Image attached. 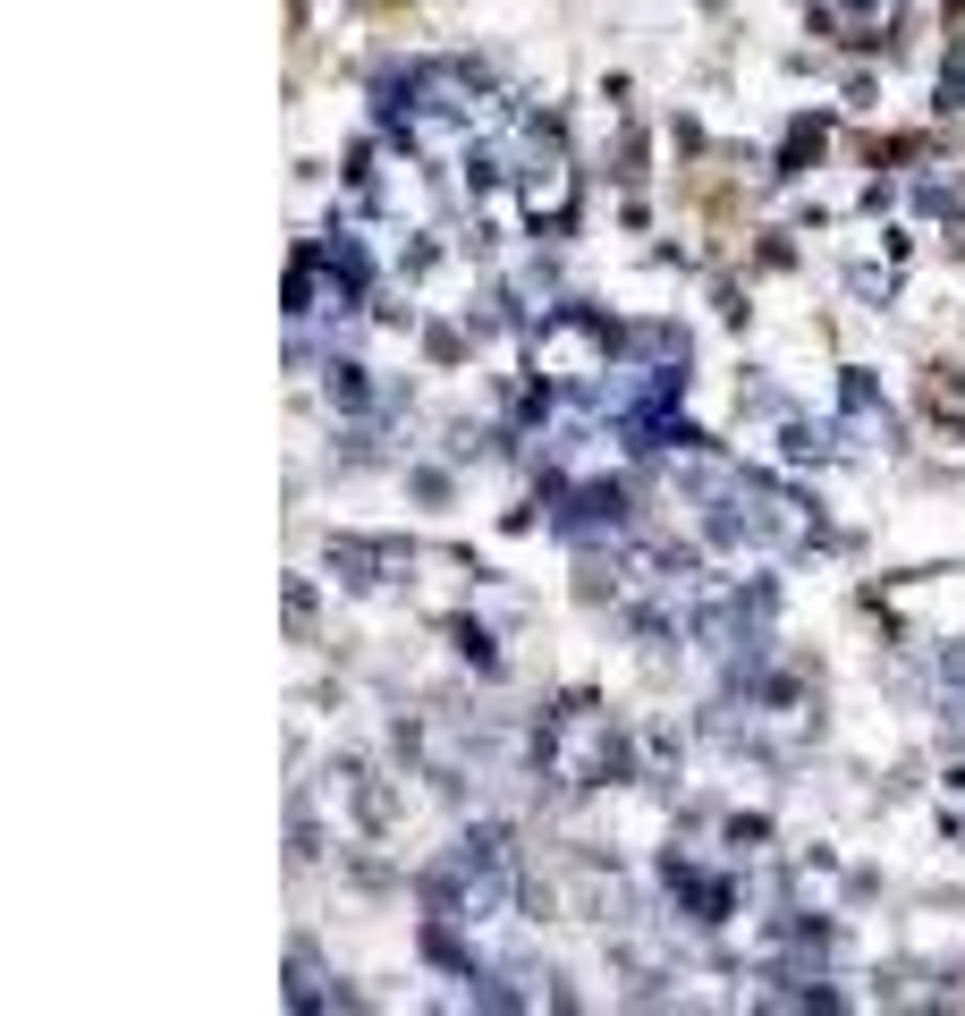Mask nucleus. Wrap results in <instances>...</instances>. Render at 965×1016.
Returning <instances> with one entry per match:
<instances>
[{
  "instance_id": "1",
  "label": "nucleus",
  "mask_w": 965,
  "mask_h": 1016,
  "mask_svg": "<svg viewBox=\"0 0 965 1016\" xmlns=\"http://www.w3.org/2000/svg\"><path fill=\"white\" fill-rule=\"evenodd\" d=\"M602 356H610V331L593 314H559L533 339V364H542L551 382H584V373H602Z\"/></svg>"
},
{
  "instance_id": "2",
  "label": "nucleus",
  "mask_w": 965,
  "mask_h": 1016,
  "mask_svg": "<svg viewBox=\"0 0 965 1016\" xmlns=\"http://www.w3.org/2000/svg\"><path fill=\"white\" fill-rule=\"evenodd\" d=\"M568 204H577V178H568V162H559V153L526 162V212H542V220H568Z\"/></svg>"
}]
</instances>
